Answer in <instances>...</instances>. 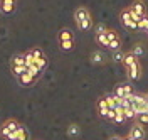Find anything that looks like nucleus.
Returning <instances> with one entry per match:
<instances>
[{
	"label": "nucleus",
	"instance_id": "nucleus-1",
	"mask_svg": "<svg viewBox=\"0 0 148 140\" xmlns=\"http://www.w3.org/2000/svg\"><path fill=\"white\" fill-rule=\"evenodd\" d=\"M73 15H74V22H76V26H77L79 30L86 32V30H91V29L94 27L92 14H91V10L88 9V7H84V5L77 7V9L74 10Z\"/></svg>",
	"mask_w": 148,
	"mask_h": 140
},
{
	"label": "nucleus",
	"instance_id": "nucleus-2",
	"mask_svg": "<svg viewBox=\"0 0 148 140\" xmlns=\"http://www.w3.org/2000/svg\"><path fill=\"white\" fill-rule=\"evenodd\" d=\"M22 127V123L15 118H7V120H3V123L0 125V137L3 140H7L12 135V133H15Z\"/></svg>",
	"mask_w": 148,
	"mask_h": 140
},
{
	"label": "nucleus",
	"instance_id": "nucleus-3",
	"mask_svg": "<svg viewBox=\"0 0 148 140\" xmlns=\"http://www.w3.org/2000/svg\"><path fill=\"white\" fill-rule=\"evenodd\" d=\"M120 22L126 29H130V30H138V22L133 19V14L130 12L128 7H125V9L120 12Z\"/></svg>",
	"mask_w": 148,
	"mask_h": 140
},
{
	"label": "nucleus",
	"instance_id": "nucleus-4",
	"mask_svg": "<svg viewBox=\"0 0 148 140\" xmlns=\"http://www.w3.org/2000/svg\"><path fill=\"white\" fill-rule=\"evenodd\" d=\"M135 93V90H133V84L131 83H120L114 86V91H113V94L116 96V98H120V100H123V98H128V96H131V94Z\"/></svg>",
	"mask_w": 148,
	"mask_h": 140
},
{
	"label": "nucleus",
	"instance_id": "nucleus-5",
	"mask_svg": "<svg viewBox=\"0 0 148 140\" xmlns=\"http://www.w3.org/2000/svg\"><path fill=\"white\" fill-rule=\"evenodd\" d=\"M106 36H108V41H110L108 49H111L113 52H114V51H120V49H121V37H120V34H118L114 29H108Z\"/></svg>",
	"mask_w": 148,
	"mask_h": 140
},
{
	"label": "nucleus",
	"instance_id": "nucleus-6",
	"mask_svg": "<svg viewBox=\"0 0 148 140\" xmlns=\"http://www.w3.org/2000/svg\"><path fill=\"white\" fill-rule=\"evenodd\" d=\"M128 9H130L131 14H135V15H138V17H145V15H147V5H145L143 0H133L128 5Z\"/></svg>",
	"mask_w": 148,
	"mask_h": 140
},
{
	"label": "nucleus",
	"instance_id": "nucleus-7",
	"mask_svg": "<svg viewBox=\"0 0 148 140\" xmlns=\"http://www.w3.org/2000/svg\"><path fill=\"white\" fill-rule=\"evenodd\" d=\"M130 137L133 140H145L147 139V130H145V127L140 125V123H135V125L130 128Z\"/></svg>",
	"mask_w": 148,
	"mask_h": 140
},
{
	"label": "nucleus",
	"instance_id": "nucleus-8",
	"mask_svg": "<svg viewBox=\"0 0 148 140\" xmlns=\"http://www.w3.org/2000/svg\"><path fill=\"white\" fill-rule=\"evenodd\" d=\"M141 73H143V69H141V63L140 61L126 69V76H128L130 81H138L140 78H141Z\"/></svg>",
	"mask_w": 148,
	"mask_h": 140
},
{
	"label": "nucleus",
	"instance_id": "nucleus-9",
	"mask_svg": "<svg viewBox=\"0 0 148 140\" xmlns=\"http://www.w3.org/2000/svg\"><path fill=\"white\" fill-rule=\"evenodd\" d=\"M17 7V0H0V12L2 14H12Z\"/></svg>",
	"mask_w": 148,
	"mask_h": 140
},
{
	"label": "nucleus",
	"instance_id": "nucleus-10",
	"mask_svg": "<svg viewBox=\"0 0 148 140\" xmlns=\"http://www.w3.org/2000/svg\"><path fill=\"white\" fill-rule=\"evenodd\" d=\"M96 108H98V113H99V117H103V118H106L108 117V112H110V105H108V101H106V98L104 96H101L99 100H98V103H96Z\"/></svg>",
	"mask_w": 148,
	"mask_h": 140
},
{
	"label": "nucleus",
	"instance_id": "nucleus-11",
	"mask_svg": "<svg viewBox=\"0 0 148 140\" xmlns=\"http://www.w3.org/2000/svg\"><path fill=\"white\" fill-rule=\"evenodd\" d=\"M17 81H18V84H20V86H24V88H29V86H34V84L39 81V79H36V78H34V76H32V74H30V73L27 71V73H25L24 76H20Z\"/></svg>",
	"mask_w": 148,
	"mask_h": 140
},
{
	"label": "nucleus",
	"instance_id": "nucleus-12",
	"mask_svg": "<svg viewBox=\"0 0 148 140\" xmlns=\"http://www.w3.org/2000/svg\"><path fill=\"white\" fill-rule=\"evenodd\" d=\"M20 66H25V54L24 52H17V54H14L12 59H10V68H20Z\"/></svg>",
	"mask_w": 148,
	"mask_h": 140
},
{
	"label": "nucleus",
	"instance_id": "nucleus-13",
	"mask_svg": "<svg viewBox=\"0 0 148 140\" xmlns=\"http://www.w3.org/2000/svg\"><path fill=\"white\" fill-rule=\"evenodd\" d=\"M57 39H59V42H64V41H74V32L71 30V29L62 27V29H59V32H57Z\"/></svg>",
	"mask_w": 148,
	"mask_h": 140
},
{
	"label": "nucleus",
	"instance_id": "nucleus-14",
	"mask_svg": "<svg viewBox=\"0 0 148 140\" xmlns=\"http://www.w3.org/2000/svg\"><path fill=\"white\" fill-rule=\"evenodd\" d=\"M22 139H29V132H27V128H25L24 125H22L15 133H12L7 140H22Z\"/></svg>",
	"mask_w": 148,
	"mask_h": 140
},
{
	"label": "nucleus",
	"instance_id": "nucleus-15",
	"mask_svg": "<svg viewBox=\"0 0 148 140\" xmlns=\"http://www.w3.org/2000/svg\"><path fill=\"white\" fill-rule=\"evenodd\" d=\"M140 59L136 56H133L131 52H125V57H123V63L121 64L125 66V69H128L130 66H133V64H136Z\"/></svg>",
	"mask_w": 148,
	"mask_h": 140
},
{
	"label": "nucleus",
	"instance_id": "nucleus-16",
	"mask_svg": "<svg viewBox=\"0 0 148 140\" xmlns=\"http://www.w3.org/2000/svg\"><path fill=\"white\" fill-rule=\"evenodd\" d=\"M25 52H27L29 56L32 57V61H34V63H36V61L39 59V57H42L44 54H46V52H44V51H42V49H40L39 46L30 47V49H29V51H25Z\"/></svg>",
	"mask_w": 148,
	"mask_h": 140
},
{
	"label": "nucleus",
	"instance_id": "nucleus-17",
	"mask_svg": "<svg viewBox=\"0 0 148 140\" xmlns=\"http://www.w3.org/2000/svg\"><path fill=\"white\" fill-rule=\"evenodd\" d=\"M89 59H91L92 64H103L104 63V54H103L101 51H92Z\"/></svg>",
	"mask_w": 148,
	"mask_h": 140
},
{
	"label": "nucleus",
	"instance_id": "nucleus-18",
	"mask_svg": "<svg viewBox=\"0 0 148 140\" xmlns=\"http://www.w3.org/2000/svg\"><path fill=\"white\" fill-rule=\"evenodd\" d=\"M34 66H36L37 69H40V71L44 73V71L47 69V66H49V59H47L46 54H44L42 57H39V59L36 61V63H34Z\"/></svg>",
	"mask_w": 148,
	"mask_h": 140
},
{
	"label": "nucleus",
	"instance_id": "nucleus-19",
	"mask_svg": "<svg viewBox=\"0 0 148 140\" xmlns=\"http://www.w3.org/2000/svg\"><path fill=\"white\" fill-rule=\"evenodd\" d=\"M94 41H96L98 46H101V47L110 46V41H108V36L106 34H94Z\"/></svg>",
	"mask_w": 148,
	"mask_h": 140
},
{
	"label": "nucleus",
	"instance_id": "nucleus-20",
	"mask_svg": "<svg viewBox=\"0 0 148 140\" xmlns=\"http://www.w3.org/2000/svg\"><path fill=\"white\" fill-rule=\"evenodd\" d=\"M136 123H140V125H148V112H145V113H136Z\"/></svg>",
	"mask_w": 148,
	"mask_h": 140
},
{
	"label": "nucleus",
	"instance_id": "nucleus-21",
	"mask_svg": "<svg viewBox=\"0 0 148 140\" xmlns=\"http://www.w3.org/2000/svg\"><path fill=\"white\" fill-rule=\"evenodd\" d=\"M67 135H69V137H77V135H79V125L71 123V125L67 127Z\"/></svg>",
	"mask_w": 148,
	"mask_h": 140
},
{
	"label": "nucleus",
	"instance_id": "nucleus-22",
	"mask_svg": "<svg viewBox=\"0 0 148 140\" xmlns=\"http://www.w3.org/2000/svg\"><path fill=\"white\" fill-rule=\"evenodd\" d=\"M59 46L62 51H73L74 46H76V42L74 41H64V42H59Z\"/></svg>",
	"mask_w": 148,
	"mask_h": 140
},
{
	"label": "nucleus",
	"instance_id": "nucleus-23",
	"mask_svg": "<svg viewBox=\"0 0 148 140\" xmlns=\"http://www.w3.org/2000/svg\"><path fill=\"white\" fill-rule=\"evenodd\" d=\"M27 69H29V73H30V74H32V76H34L36 79H40V76L44 74V73H42L40 69H37V68H36V66H34V64H32V66H29Z\"/></svg>",
	"mask_w": 148,
	"mask_h": 140
},
{
	"label": "nucleus",
	"instance_id": "nucleus-24",
	"mask_svg": "<svg viewBox=\"0 0 148 140\" xmlns=\"http://www.w3.org/2000/svg\"><path fill=\"white\" fill-rule=\"evenodd\" d=\"M130 52H131L133 56H136V57H138V59H140V57L143 56V46H140V44H136V46L133 47V49H131Z\"/></svg>",
	"mask_w": 148,
	"mask_h": 140
},
{
	"label": "nucleus",
	"instance_id": "nucleus-25",
	"mask_svg": "<svg viewBox=\"0 0 148 140\" xmlns=\"http://www.w3.org/2000/svg\"><path fill=\"white\" fill-rule=\"evenodd\" d=\"M147 29H148V15H145L138 22V30H147Z\"/></svg>",
	"mask_w": 148,
	"mask_h": 140
},
{
	"label": "nucleus",
	"instance_id": "nucleus-26",
	"mask_svg": "<svg viewBox=\"0 0 148 140\" xmlns=\"http://www.w3.org/2000/svg\"><path fill=\"white\" fill-rule=\"evenodd\" d=\"M108 29H110V27H106L104 24H98L96 29H94V34H106V32H108Z\"/></svg>",
	"mask_w": 148,
	"mask_h": 140
},
{
	"label": "nucleus",
	"instance_id": "nucleus-27",
	"mask_svg": "<svg viewBox=\"0 0 148 140\" xmlns=\"http://www.w3.org/2000/svg\"><path fill=\"white\" fill-rule=\"evenodd\" d=\"M123 57H125V52H121V51H114L113 52V59L118 61V63H123Z\"/></svg>",
	"mask_w": 148,
	"mask_h": 140
},
{
	"label": "nucleus",
	"instance_id": "nucleus-28",
	"mask_svg": "<svg viewBox=\"0 0 148 140\" xmlns=\"http://www.w3.org/2000/svg\"><path fill=\"white\" fill-rule=\"evenodd\" d=\"M108 140H123V137H120V135H113V137H110Z\"/></svg>",
	"mask_w": 148,
	"mask_h": 140
},
{
	"label": "nucleus",
	"instance_id": "nucleus-29",
	"mask_svg": "<svg viewBox=\"0 0 148 140\" xmlns=\"http://www.w3.org/2000/svg\"><path fill=\"white\" fill-rule=\"evenodd\" d=\"M22 140H29V139H22Z\"/></svg>",
	"mask_w": 148,
	"mask_h": 140
},
{
	"label": "nucleus",
	"instance_id": "nucleus-30",
	"mask_svg": "<svg viewBox=\"0 0 148 140\" xmlns=\"http://www.w3.org/2000/svg\"><path fill=\"white\" fill-rule=\"evenodd\" d=\"M147 100H148V93H147Z\"/></svg>",
	"mask_w": 148,
	"mask_h": 140
},
{
	"label": "nucleus",
	"instance_id": "nucleus-31",
	"mask_svg": "<svg viewBox=\"0 0 148 140\" xmlns=\"http://www.w3.org/2000/svg\"><path fill=\"white\" fill-rule=\"evenodd\" d=\"M147 32H148V29H147Z\"/></svg>",
	"mask_w": 148,
	"mask_h": 140
}]
</instances>
